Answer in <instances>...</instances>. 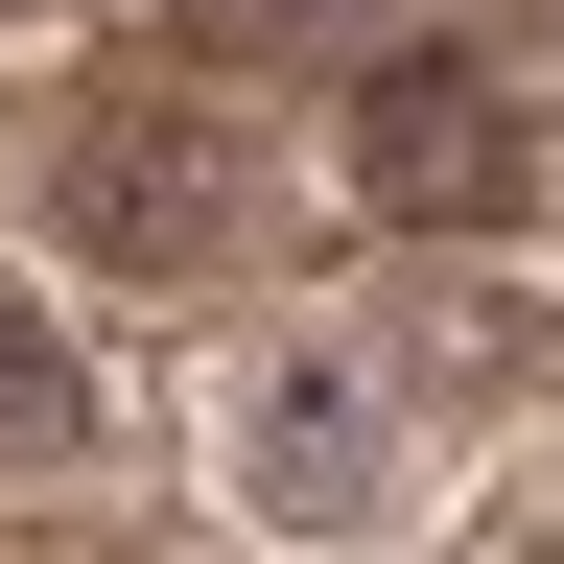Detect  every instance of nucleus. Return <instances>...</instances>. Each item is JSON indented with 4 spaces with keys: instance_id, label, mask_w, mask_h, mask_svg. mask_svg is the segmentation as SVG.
<instances>
[{
    "instance_id": "f03ea898",
    "label": "nucleus",
    "mask_w": 564,
    "mask_h": 564,
    "mask_svg": "<svg viewBox=\"0 0 564 564\" xmlns=\"http://www.w3.org/2000/svg\"><path fill=\"white\" fill-rule=\"evenodd\" d=\"M352 188H377L400 236H470V212H518V188H541V141H518V95H494V70L400 47L377 95H352Z\"/></svg>"
},
{
    "instance_id": "7ed1b4c3",
    "label": "nucleus",
    "mask_w": 564,
    "mask_h": 564,
    "mask_svg": "<svg viewBox=\"0 0 564 564\" xmlns=\"http://www.w3.org/2000/svg\"><path fill=\"white\" fill-rule=\"evenodd\" d=\"M236 494H259L282 541H352V518L400 494V470H377V400H352V377H259V400H236Z\"/></svg>"
},
{
    "instance_id": "39448f33",
    "label": "nucleus",
    "mask_w": 564,
    "mask_h": 564,
    "mask_svg": "<svg viewBox=\"0 0 564 564\" xmlns=\"http://www.w3.org/2000/svg\"><path fill=\"white\" fill-rule=\"evenodd\" d=\"M541 564H564V470H541Z\"/></svg>"
},
{
    "instance_id": "20e7f679",
    "label": "nucleus",
    "mask_w": 564,
    "mask_h": 564,
    "mask_svg": "<svg viewBox=\"0 0 564 564\" xmlns=\"http://www.w3.org/2000/svg\"><path fill=\"white\" fill-rule=\"evenodd\" d=\"M70 447H95V377L47 306H0V470H70Z\"/></svg>"
},
{
    "instance_id": "f257e3e1",
    "label": "nucleus",
    "mask_w": 564,
    "mask_h": 564,
    "mask_svg": "<svg viewBox=\"0 0 564 564\" xmlns=\"http://www.w3.org/2000/svg\"><path fill=\"white\" fill-rule=\"evenodd\" d=\"M47 212H70V259L95 282H236L259 259V141L212 118V95H95L70 118V165H47Z\"/></svg>"
}]
</instances>
